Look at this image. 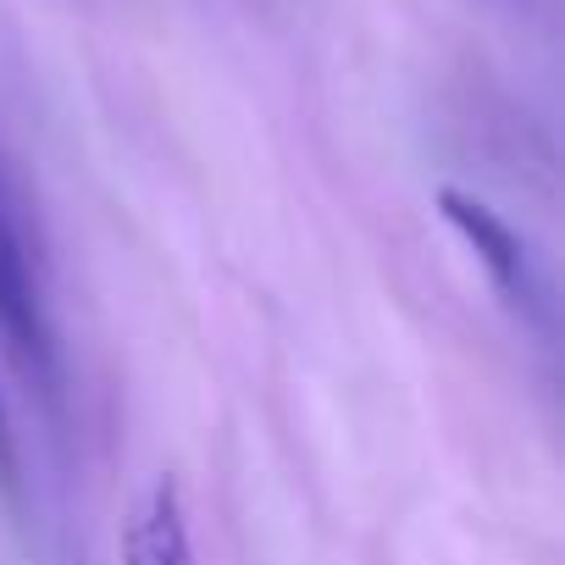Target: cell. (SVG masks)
Listing matches in <instances>:
<instances>
[{
    "label": "cell",
    "mask_w": 565,
    "mask_h": 565,
    "mask_svg": "<svg viewBox=\"0 0 565 565\" xmlns=\"http://www.w3.org/2000/svg\"><path fill=\"white\" fill-rule=\"evenodd\" d=\"M438 211H444V222L471 244V255L482 260V271H488L493 289H499V300H504L515 317H526V322H548V282H543V271H537L526 238H521L488 200H477V194H466V189H438Z\"/></svg>",
    "instance_id": "1"
},
{
    "label": "cell",
    "mask_w": 565,
    "mask_h": 565,
    "mask_svg": "<svg viewBox=\"0 0 565 565\" xmlns=\"http://www.w3.org/2000/svg\"><path fill=\"white\" fill-rule=\"evenodd\" d=\"M0 339L7 350L51 383V328H45V306H40V282L29 266V249L18 238V222L0 194Z\"/></svg>",
    "instance_id": "2"
},
{
    "label": "cell",
    "mask_w": 565,
    "mask_h": 565,
    "mask_svg": "<svg viewBox=\"0 0 565 565\" xmlns=\"http://www.w3.org/2000/svg\"><path fill=\"white\" fill-rule=\"evenodd\" d=\"M122 565H194V537H189V510H183V488L172 477H161L139 515L128 521L122 537Z\"/></svg>",
    "instance_id": "3"
},
{
    "label": "cell",
    "mask_w": 565,
    "mask_h": 565,
    "mask_svg": "<svg viewBox=\"0 0 565 565\" xmlns=\"http://www.w3.org/2000/svg\"><path fill=\"white\" fill-rule=\"evenodd\" d=\"M0 499L7 504L23 499V460H18V433H12L7 399H0Z\"/></svg>",
    "instance_id": "4"
}]
</instances>
